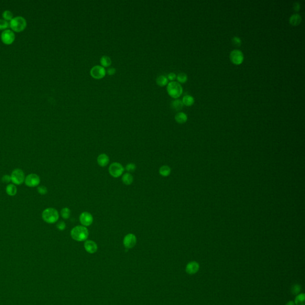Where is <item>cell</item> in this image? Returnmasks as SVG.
<instances>
[{
	"label": "cell",
	"mask_w": 305,
	"mask_h": 305,
	"mask_svg": "<svg viewBox=\"0 0 305 305\" xmlns=\"http://www.w3.org/2000/svg\"><path fill=\"white\" fill-rule=\"evenodd\" d=\"M71 235L72 238L76 241H85L88 237L89 231L84 226H76L72 229Z\"/></svg>",
	"instance_id": "obj_1"
},
{
	"label": "cell",
	"mask_w": 305,
	"mask_h": 305,
	"mask_svg": "<svg viewBox=\"0 0 305 305\" xmlns=\"http://www.w3.org/2000/svg\"><path fill=\"white\" fill-rule=\"evenodd\" d=\"M42 218L44 221L47 224H54L58 220L59 214L54 208H47L42 213Z\"/></svg>",
	"instance_id": "obj_2"
},
{
	"label": "cell",
	"mask_w": 305,
	"mask_h": 305,
	"mask_svg": "<svg viewBox=\"0 0 305 305\" xmlns=\"http://www.w3.org/2000/svg\"><path fill=\"white\" fill-rule=\"evenodd\" d=\"M9 23L10 28L12 29V30L16 32H22L25 29L27 26V23L25 19L21 16L13 17Z\"/></svg>",
	"instance_id": "obj_3"
},
{
	"label": "cell",
	"mask_w": 305,
	"mask_h": 305,
	"mask_svg": "<svg viewBox=\"0 0 305 305\" xmlns=\"http://www.w3.org/2000/svg\"><path fill=\"white\" fill-rule=\"evenodd\" d=\"M167 92L172 98L177 99L182 95L183 88L178 82L171 81L168 84Z\"/></svg>",
	"instance_id": "obj_4"
},
{
	"label": "cell",
	"mask_w": 305,
	"mask_h": 305,
	"mask_svg": "<svg viewBox=\"0 0 305 305\" xmlns=\"http://www.w3.org/2000/svg\"><path fill=\"white\" fill-rule=\"evenodd\" d=\"M11 180L14 185H21L25 182V176L23 171L21 169H14L11 175Z\"/></svg>",
	"instance_id": "obj_5"
},
{
	"label": "cell",
	"mask_w": 305,
	"mask_h": 305,
	"mask_svg": "<svg viewBox=\"0 0 305 305\" xmlns=\"http://www.w3.org/2000/svg\"><path fill=\"white\" fill-rule=\"evenodd\" d=\"M229 59L233 64L240 65L244 61V54L241 50L235 49L230 53Z\"/></svg>",
	"instance_id": "obj_6"
},
{
	"label": "cell",
	"mask_w": 305,
	"mask_h": 305,
	"mask_svg": "<svg viewBox=\"0 0 305 305\" xmlns=\"http://www.w3.org/2000/svg\"><path fill=\"white\" fill-rule=\"evenodd\" d=\"M124 168L121 163L114 162L112 163L109 168V171L111 176L114 178H119L121 177L124 172Z\"/></svg>",
	"instance_id": "obj_7"
},
{
	"label": "cell",
	"mask_w": 305,
	"mask_h": 305,
	"mask_svg": "<svg viewBox=\"0 0 305 305\" xmlns=\"http://www.w3.org/2000/svg\"><path fill=\"white\" fill-rule=\"evenodd\" d=\"M2 42L6 45H11L15 40L14 32L10 29L4 30L1 35Z\"/></svg>",
	"instance_id": "obj_8"
},
{
	"label": "cell",
	"mask_w": 305,
	"mask_h": 305,
	"mask_svg": "<svg viewBox=\"0 0 305 305\" xmlns=\"http://www.w3.org/2000/svg\"><path fill=\"white\" fill-rule=\"evenodd\" d=\"M106 71L101 66L96 65L92 67V69L90 71V75L92 78L96 79H100L104 78L106 75Z\"/></svg>",
	"instance_id": "obj_9"
},
{
	"label": "cell",
	"mask_w": 305,
	"mask_h": 305,
	"mask_svg": "<svg viewBox=\"0 0 305 305\" xmlns=\"http://www.w3.org/2000/svg\"><path fill=\"white\" fill-rule=\"evenodd\" d=\"M40 178L35 173H30L25 179V184L29 187H35L40 183Z\"/></svg>",
	"instance_id": "obj_10"
},
{
	"label": "cell",
	"mask_w": 305,
	"mask_h": 305,
	"mask_svg": "<svg viewBox=\"0 0 305 305\" xmlns=\"http://www.w3.org/2000/svg\"><path fill=\"white\" fill-rule=\"evenodd\" d=\"M93 220L92 215L88 212H82L79 216L80 222L84 227L90 226L93 222Z\"/></svg>",
	"instance_id": "obj_11"
},
{
	"label": "cell",
	"mask_w": 305,
	"mask_h": 305,
	"mask_svg": "<svg viewBox=\"0 0 305 305\" xmlns=\"http://www.w3.org/2000/svg\"><path fill=\"white\" fill-rule=\"evenodd\" d=\"M123 245L127 248L134 247L136 243V237L134 234H128L125 235L123 239Z\"/></svg>",
	"instance_id": "obj_12"
},
{
	"label": "cell",
	"mask_w": 305,
	"mask_h": 305,
	"mask_svg": "<svg viewBox=\"0 0 305 305\" xmlns=\"http://www.w3.org/2000/svg\"><path fill=\"white\" fill-rule=\"evenodd\" d=\"M84 247L87 252L89 253H95L97 250L98 246L95 242L92 240H86L84 243Z\"/></svg>",
	"instance_id": "obj_13"
},
{
	"label": "cell",
	"mask_w": 305,
	"mask_h": 305,
	"mask_svg": "<svg viewBox=\"0 0 305 305\" xmlns=\"http://www.w3.org/2000/svg\"><path fill=\"white\" fill-rule=\"evenodd\" d=\"M199 270V264L196 262L188 263L186 266V272L189 274H194Z\"/></svg>",
	"instance_id": "obj_14"
},
{
	"label": "cell",
	"mask_w": 305,
	"mask_h": 305,
	"mask_svg": "<svg viewBox=\"0 0 305 305\" xmlns=\"http://www.w3.org/2000/svg\"><path fill=\"white\" fill-rule=\"evenodd\" d=\"M184 104L181 99H176L173 100L170 103L171 108L175 112L181 110L184 107Z\"/></svg>",
	"instance_id": "obj_15"
},
{
	"label": "cell",
	"mask_w": 305,
	"mask_h": 305,
	"mask_svg": "<svg viewBox=\"0 0 305 305\" xmlns=\"http://www.w3.org/2000/svg\"><path fill=\"white\" fill-rule=\"evenodd\" d=\"M97 163L101 167H105L109 163V157L106 154L103 153L97 157Z\"/></svg>",
	"instance_id": "obj_16"
},
{
	"label": "cell",
	"mask_w": 305,
	"mask_h": 305,
	"mask_svg": "<svg viewBox=\"0 0 305 305\" xmlns=\"http://www.w3.org/2000/svg\"><path fill=\"white\" fill-rule=\"evenodd\" d=\"M302 21V17L300 14H294L291 16V17H290L289 23L292 26H296L301 23Z\"/></svg>",
	"instance_id": "obj_17"
},
{
	"label": "cell",
	"mask_w": 305,
	"mask_h": 305,
	"mask_svg": "<svg viewBox=\"0 0 305 305\" xmlns=\"http://www.w3.org/2000/svg\"><path fill=\"white\" fill-rule=\"evenodd\" d=\"M187 119L188 116L184 112H179L175 116V120L179 124L184 123L187 121Z\"/></svg>",
	"instance_id": "obj_18"
},
{
	"label": "cell",
	"mask_w": 305,
	"mask_h": 305,
	"mask_svg": "<svg viewBox=\"0 0 305 305\" xmlns=\"http://www.w3.org/2000/svg\"><path fill=\"white\" fill-rule=\"evenodd\" d=\"M182 101L184 106L190 107L192 106L195 102L194 98L190 95H186L183 97Z\"/></svg>",
	"instance_id": "obj_19"
},
{
	"label": "cell",
	"mask_w": 305,
	"mask_h": 305,
	"mask_svg": "<svg viewBox=\"0 0 305 305\" xmlns=\"http://www.w3.org/2000/svg\"><path fill=\"white\" fill-rule=\"evenodd\" d=\"M6 192L7 194L10 196H14L17 192V189L16 185L13 184H9L7 185L6 188Z\"/></svg>",
	"instance_id": "obj_20"
},
{
	"label": "cell",
	"mask_w": 305,
	"mask_h": 305,
	"mask_svg": "<svg viewBox=\"0 0 305 305\" xmlns=\"http://www.w3.org/2000/svg\"><path fill=\"white\" fill-rule=\"evenodd\" d=\"M122 182L124 184L129 185L132 184V183H133L134 178L131 173H126L123 175L122 178Z\"/></svg>",
	"instance_id": "obj_21"
},
{
	"label": "cell",
	"mask_w": 305,
	"mask_h": 305,
	"mask_svg": "<svg viewBox=\"0 0 305 305\" xmlns=\"http://www.w3.org/2000/svg\"><path fill=\"white\" fill-rule=\"evenodd\" d=\"M156 82L159 86H164L168 84V79L164 75H159L156 78Z\"/></svg>",
	"instance_id": "obj_22"
},
{
	"label": "cell",
	"mask_w": 305,
	"mask_h": 305,
	"mask_svg": "<svg viewBox=\"0 0 305 305\" xmlns=\"http://www.w3.org/2000/svg\"><path fill=\"white\" fill-rule=\"evenodd\" d=\"M100 63L101 64V66H103V67H107L111 66L112 60L107 56H103L100 58Z\"/></svg>",
	"instance_id": "obj_23"
},
{
	"label": "cell",
	"mask_w": 305,
	"mask_h": 305,
	"mask_svg": "<svg viewBox=\"0 0 305 305\" xmlns=\"http://www.w3.org/2000/svg\"><path fill=\"white\" fill-rule=\"evenodd\" d=\"M170 172H171V169L170 168L166 165H163L159 169L160 175L164 177H166L169 176L170 174Z\"/></svg>",
	"instance_id": "obj_24"
},
{
	"label": "cell",
	"mask_w": 305,
	"mask_h": 305,
	"mask_svg": "<svg viewBox=\"0 0 305 305\" xmlns=\"http://www.w3.org/2000/svg\"><path fill=\"white\" fill-rule=\"evenodd\" d=\"M296 305H305V294L302 293L298 294L295 298Z\"/></svg>",
	"instance_id": "obj_25"
},
{
	"label": "cell",
	"mask_w": 305,
	"mask_h": 305,
	"mask_svg": "<svg viewBox=\"0 0 305 305\" xmlns=\"http://www.w3.org/2000/svg\"><path fill=\"white\" fill-rule=\"evenodd\" d=\"M71 211L68 207L63 208L60 212L62 217L64 220L69 219L71 216Z\"/></svg>",
	"instance_id": "obj_26"
},
{
	"label": "cell",
	"mask_w": 305,
	"mask_h": 305,
	"mask_svg": "<svg viewBox=\"0 0 305 305\" xmlns=\"http://www.w3.org/2000/svg\"><path fill=\"white\" fill-rule=\"evenodd\" d=\"M177 79L178 83L184 84L188 81V76L185 73H180L177 76Z\"/></svg>",
	"instance_id": "obj_27"
},
{
	"label": "cell",
	"mask_w": 305,
	"mask_h": 305,
	"mask_svg": "<svg viewBox=\"0 0 305 305\" xmlns=\"http://www.w3.org/2000/svg\"><path fill=\"white\" fill-rule=\"evenodd\" d=\"M2 17L4 20L7 21H10L13 19V14L10 11L6 10L2 13Z\"/></svg>",
	"instance_id": "obj_28"
},
{
	"label": "cell",
	"mask_w": 305,
	"mask_h": 305,
	"mask_svg": "<svg viewBox=\"0 0 305 305\" xmlns=\"http://www.w3.org/2000/svg\"><path fill=\"white\" fill-rule=\"evenodd\" d=\"M231 43H232L233 45L235 47L238 48L241 45L242 41H241L240 38H239L238 36H234L231 39Z\"/></svg>",
	"instance_id": "obj_29"
},
{
	"label": "cell",
	"mask_w": 305,
	"mask_h": 305,
	"mask_svg": "<svg viewBox=\"0 0 305 305\" xmlns=\"http://www.w3.org/2000/svg\"><path fill=\"white\" fill-rule=\"evenodd\" d=\"M10 28V23L8 21L4 19H0V30H5Z\"/></svg>",
	"instance_id": "obj_30"
},
{
	"label": "cell",
	"mask_w": 305,
	"mask_h": 305,
	"mask_svg": "<svg viewBox=\"0 0 305 305\" xmlns=\"http://www.w3.org/2000/svg\"><path fill=\"white\" fill-rule=\"evenodd\" d=\"M301 290V287L299 285H298V284H296L294 285H293L291 288V292L293 294H298V293H300V291Z\"/></svg>",
	"instance_id": "obj_31"
},
{
	"label": "cell",
	"mask_w": 305,
	"mask_h": 305,
	"mask_svg": "<svg viewBox=\"0 0 305 305\" xmlns=\"http://www.w3.org/2000/svg\"><path fill=\"white\" fill-rule=\"evenodd\" d=\"M37 192L41 195H45L47 193L48 190L45 186H39L37 188Z\"/></svg>",
	"instance_id": "obj_32"
},
{
	"label": "cell",
	"mask_w": 305,
	"mask_h": 305,
	"mask_svg": "<svg viewBox=\"0 0 305 305\" xmlns=\"http://www.w3.org/2000/svg\"><path fill=\"white\" fill-rule=\"evenodd\" d=\"M136 169V166L135 164L133 163H128V164L126 166V169L128 172H134Z\"/></svg>",
	"instance_id": "obj_33"
},
{
	"label": "cell",
	"mask_w": 305,
	"mask_h": 305,
	"mask_svg": "<svg viewBox=\"0 0 305 305\" xmlns=\"http://www.w3.org/2000/svg\"><path fill=\"white\" fill-rule=\"evenodd\" d=\"M56 227H57V228L58 230H60V231H63V230L65 229L66 225V224H65L64 222H63V221H60V222H58L57 223Z\"/></svg>",
	"instance_id": "obj_34"
},
{
	"label": "cell",
	"mask_w": 305,
	"mask_h": 305,
	"mask_svg": "<svg viewBox=\"0 0 305 305\" xmlns=\"http://www.w3.org/2000/svg\"><path fill=\"white\" fill-rule=\"evenodd\" d=\"M1 180H2V183H7V184L10 183L12 181V180H11V177L10 175H4L2 177V178Z\"/></svg>",
	"instance_id": "obj_35"
},
{
	"label": "cell",
	"mask_w": 305,
	"mask_h": 305,
	"mask_svg": "<svg viewBox=\"0 0 305 305\" xmlns=\"http://www.w3.org/2000/svg\"><path fill=\"white\" fill-rule=\"evenodd\" d=\"M167 78L168 80H169L170 81H173L177 78V75L175 73L171 72L168 75Z\"/></svg>",
	"instance_id": "obj_36"
},
{
	"label": "cell",
	"mask_w": 305,
	"mask_h": 305,
	"mask_svg": "<svg viewBox=\"0 0 305 305\" xmlns=\"http://www.w3.org/2000/svg\"><path fill=\"white\" fill-rule=\"evenodd\" d=\"M300 3L298 2H294V4H293V10L294 12H298L300 11Z\"/></svg>",
	"instance_id": "obj_37"
},
{
	"label": "cell",
	"mask_w": 305,
	"mask_h": 305,
	"mask_svg": "<svg viewBox=\"0 0 305 305\" xmlns=\"http://www.w3.org/2000/svg\"><path fill=\"white\" fill-rule=\"evenodd\" d=\"M116 72V69L114 68H113V67H110V68H109L107 70V72L108 75H113L114 74H115Z\"/></svg>",
	"instance_id": "obj_38"
},
{
	"label": "cell",
	"mask_w": 305,
	"mask_h": 305,
	"mask_svg": "<svg viewBox=\"0 0 305 305\" xmlns=\"http://www.w3.org/2000/svg\"><path fill=\"white\" fill-rule=\"evenodd\" d=\"M286 305H295V304H294V303L293 302H292V301H290V302H288V303L286 304Z\"/></svg>",
	"instance_id": "obj_39"
}]
</instances>
